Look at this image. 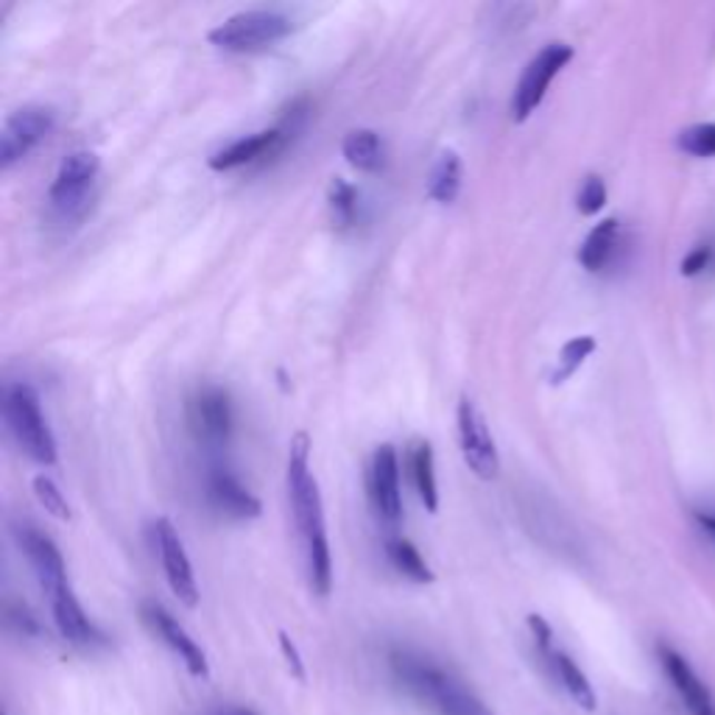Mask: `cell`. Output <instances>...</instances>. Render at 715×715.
Segmentation results:
<instances>
[{
  "instance_id": "obj_1",
  "label": "cell",
  "mask_w": 715,
  "mask_h": 715,
  "mask_svg": "<svg viewBox=\"0 0 715 715\" xmlns=\"http://www.w3.org/2000/svg\"><path fill=\"white\" fill-rule=\"evenodd\" d=\"M288 498L294 509L296 528L305 540L307 581L319 598H327L333 590V557H330L327 526H324V506L319 481L311 472V437L296 431L288 444Z\"/></svg>"
},
{
  "instance_id": "obj_2",
  "label": "cell",
  "mask_w": 715,
  "mask_h": 715,
  "mask_svg": "<svg viewBox=\"0 0 715 715\" xmlns=\"http://www.w3.org/2000/svg\"><path fill=\"white\" fill-rule=\"evenodd\" d=\"M389 668L403 690L433 715H494L483 698L472 693V687H467L459 676L433 663L431 657H422L409 648H394L389 654Z\"/></svg>"
},
{
  "instance_id": "obj_3",
  "label": "cell",
  "mask_w": 715,
  "mask_h": 715,
  "mask_svg": "<svg viewBox=\"0 0 715 715\" xmlns=\"http://www.w3.org/2000/svg\"><path fill=\"white\" fill-rule=\"evenodd\" d=\"M3 420H7L9 433L14 437L18 448L37 461L40 467L57 464V439H53L48 420L42 417L40 398L26 383H12L3 394Z\"/></svg>"
},
{
  "instance_id": "obj_4",
  "label": "cell",
  "mask_w": 715,
  "mask_h": 715,
  "mask_svg": "<svg viewBox=\"0 0 715 715\" xmlns=\"http://www.w3.org/2000/svg\"><path fill=\"white\" fill-rule=\"evenodd\" d=\"M291 31H294V23L283 12L252 9V12H238L218 23L207 35V40H210V46L229 53H255L283 42Z\"/></svg>"
},
{
  "instance_id": "obj_5",
  "label": "cell",
  "mask_w": 715,
  "mask_h": 715,
  "mask_svg": "<svg viewBox=\"0 0 715 715\" xmlns=\"http://www.w3.org/2000/svg\"><path fill=\"white\" fill-rule=\"evenodd\" d=\"M101 174V159L92 151H70L59 163L53 185L48 190L51 210L59 218H79L87 210L96 179Z\"/></svg>"
},
{
  "instance_id": "obj_6",
  "label": "cell",
  "mask_w": 715,
  "mask_h": 715,
  "mask_svg": "<svg viewBox=\"0 0 715 715\" xmlns=\"http://www.w3.org/2000/svg\"><path fill=\"white\" fill-rule=\"evenodd\" d=\"M574 59V48L568 42H548L531 62L522 70L520 81L515 87V96H511V118L517 124H526L537 107L546 101V92L551 87V81L557 79L559 70Z\"/></svg>"
},
{
  "instance_id": "obj_7",
  "label": "cell",
  "mask_w": 715,
  "mask_h": 715,
  "mask_svg": "<svg viewBox=\"0 0 715 715\" xmlns=\"http://www.w3.org/2000/svg\"><path fill=\"white\" fill-rule=\"evenodd\" d=\"M456 425H459V444L464 464L481 481H494L500 472V456L498 448H494L492 433H489L487 417H483V411L478 409L470 394H461L459 409H456Z\"/></svg>"
},
{
  "instance_id": "obj_8",
  "label": "cell",
  "mask_w": 715,
  "mask_h": 715,
  "mask_svg": "<svg viewBox=\"0 0 715 715\" xmlns=\"http://www.w3.org/2000/svg\"><path fill=\"white\" fill-rule=\"evenodd\" d=\"M57 115L46 104H23L14 109L0 129V168L9 170L31 154V148L40 146L51 135Z\"/></svg>"
},
{
  "instance_id": "obj_9",
  "label": "cell",
  "mask_w": 715,
  "mask_h": 715,
  "mask_svg": "<svg viewBox=\"0 0 715 715\" xmlns=\"http://www.w3.org/2000/svg\"><path fill=\"white\" fill-rule=\"evenodd\" d=\"M188 428L207 448H227L235 431V414L229 392L222 386H205L188 400Z\"/></svg>"
},
{
  "instance_id": "obj_10",
  "label": "cell",
  "mask_w": 715,
  "mask_h": 715,
  "mask_svg": "<svg viewBox=\"0 0 715 715\" xmlns=\"http://www.w3.org/2000/svg\"><path fill=\"white\" fill-rule=\"evenodd\" d=\"M154 537H157V551L163 559L165 579H168L170 592H174L185 607H199V585H196L194 565H190L185 542L179 537V531L174 528V522L168 517H159L154 526Z\"/></svg>"
},
{
  "instance_id": "obj_11",
  "label": "cell",
  "mask_w": 715,
  "mask_h": 715,
  "mask_svg": "<svg viewBox=\"0 0 715 715\" xmlns=\"http://www.w3.org/2000/svg\"><path fill=\"white\" fill-rule=\"evenodd\" d=\"M366 487H370V500L378 517L389 526H398L403 517V494H400V459L394 444H381L372 453Z\"/></svg>"
},
{
  "instance_id": "obj_12",
  "label": "cell",
  "mask_w": 715,
  "mask_h": 715,
  "mask_svg": "<svg viewBox=\"0 0 715 715\" xmlns=\"http://www.w3.org/2000/svg\"><path fill=\"white\" fill-rule=\"evenodd\" d=\"M14 533H18L20 551H23L26 559H29L31 570L37 574V581H40L42 592H46L48 598H51L53 592L70 587L68 568H65V557H62V551L53 546L51 537H46L40 528L29 526V522H26V526H18V531Z\"/></svg>"
},
{
  "instance_id": "obj_13",
  "label": "cell",
  "mask_w": 715,
  "mask_h": 715,
  "mask_svg": "<svg viewBox=\"0 0 715 715\" xmlns=\"http://www.w3.org/2000/svg\"><path fill=\"white\" fill-rule=\"evenodd\" d=\"M143 620H146L148 629H151L176 657L183 659L190 676H196V679H207V676H210L207 654L202 652L199 643L179 626V620H176L168 609L159 607V604H143Z\"/></svg>"
},
{
  "instance_id": "obj_14",
  "label": "cell",
  "mask_w": 715,
  "mask_h": 715,
  "mask_svg": "<svg viewBox=\"0 0 715 715\" xmlns=\"http://www.w3.org/2000/svg\"><path fill=\"white\" fill-rule=\"evenodd\" d=\"M207 500L213 509L233 520H257L263 515V503L227 470V467H213L207 472Z\"/></svg>"
},
{
  "instance_id": "obj_15",
  "label": "cell",
  "mask_w": 715,
  "mask_h": 715,
  "mask_svg": "<svg viewBox=\"0 0 715 715\" xmlns=\"http://www.w3.org/2000/svg\"><path fill=\"white\" fill-rule=\"evenodd\" d=\"M659 659H663L665 674H668L670 685L676 687L685 707L690 709V715H715L713 696H709L707 685L696 676V670L690 668V663L670 646H659Z\"/></svg>"
},
{
  "instance_id": "obj_16",
  "label": "cell",
  "mask_w": 715,
  "mask_h": 715,
  "mask_svg": "<svg viewBox=\"0 0 715 715\" xmlns=\"http://www.w3.org/2000/svg\"><path fill=\"white\" fill-rule=\"evenodd\" d=\"M51 613H53V624H57L59 635H62L68 643H74V646L87 648L104 640L101 631H98L96 624L87 618V613L81 609L79 598H76V592L70 590V587L53 592Z\"/></svg>"
},
{
  "instance_id": "obj_17",
  "label": "cell",
  "mask_w": 715,
  "mask_h": 715,
  "mask_svg": "<svg viewBox=\"0 0 715 715\" xmlns=\"http://www.w3.org/2000/svg\"><path fill=\"white\" fill-rule=\"evenodd\" d=\"M341 154H344L346 163L355 170H364V174H378L386 163L383 157V140L375 129H352L346 131L344 143H341Z\"/></svg>"
},
{
  "instance_id": "obj_18",
  "label": "cell",
  "mask_w": 715,
  "mask_h": 715,
  "mask_svg": "<svg viewBox=\"0 0 715 715\" xmlns=\"http://www.w3.org/2000/svg\"><path fill=\"white\" fill-rule=\"evenodd\" d=\"M461 179H464V165L456 151H442L431 168L428 179V199L437 205H453L461 194Z\"/></svg>"
},
{
  "instance_id": "obj_19",
  "label": "cell",
  "mask_w": 715,
  "mask_h": 715,
  "mask_svg": "<svg viewBox=\"0 0 715 715\" xmlns=\"http://www.w3.org/2000/svg\"><path fill=\"white\" fill-rule=\"evenodd\" d=\"M409 464H411V478H414V487H417V498H420V503L425 506L431 515H437L439 511V487H437V470H433L431 442H425V439H417V442L411 444Z\"/></svg>"
},
{
  "instance_id": "obj_20",
  "label": "cell",
  "mask_w": 715,
  "mask_h": 715,
  "mask_svg": "<svg viewBox=\"0 0 715 715\" xmlns=\"http://www.w3.org/2000/svg\"><path fill=\"white\" fill-rule=\"evenodd\" d=\"M546 663L551 665V670H554V676L559 679V685L568 690V696L574 698L581 709H596V704H598L596 690H592V685H590V679H587L585 670L574 663V657H568L565 652H557V648H554V652L546 657Z\"/></svg>"
},
{
  "instance_id": "obj_21",
  "label": "cell",
  "mask_w": 715,
  "mask_h": 715,
  "mask_svg": "<svg viewBox=\"0 0 715 715\" xmlns=\"http://www.w3.org/2000/svg\"><path fill=\"white\" fill-rule=\"evenodd\" d=\"M618 218H604L601 224H596L579 249L581 268H587V272H601V268L613 261V252L615 246H618Z\"/></svg>"
},
{
  "instance_id": "obj_22",
  "label": "cell",
  "mask_w": 715,
  "mask_h": 715,
  "mask_svg": "<svg viewBox=\"0 0 715 715\" xmlns=\"http://www.w3.org/2000/svg\"><path fill=\"white\" fill-rule=\"evenodd\" d=\"M386 557L389 562H392V568L398 570L400 576L414 581V585H433V581H437V574L431 570V565L417 551L414 542H409L405 537H392V540L386 542Z\"/></svg>"
},
{
  "instance_id": "obj_23",
  "label": "cell",
  "mask_w": 715,
  "mask_h": 715,
  "mask_svg": "<svg viewBox=\"0 0 715 715\" xmlns=\"http://www.w3.org/2000/svg\"><path fill=\"white\" fill-rule=\"evenodd\" d=\"M596 346L598 344L592 335H576V339L565 341V346L559 350L557 370H554V375H551L554 386H562V383H568L570 378L581 370V364H585L587 358L596 352Z\"/></svg>"
},
{
  "instance_id": "obj_24",
  "label": "cell",
  "mask_w": 715,
  "mask_h": 715,
  "mask_svg": "<svg viewBox=\"0 0 715 715\" xmlns=\"http://www.w3.org/2000/svg\"><path fill=\"white\" fill-rule=\"evenodd\" d=\"M327 207H330V222L335 229H350L355 224L358 216V190L355 185H350L346 179L335 176L327 190Z\"/></svg>"
},
{
  "instance_id": "obj_25",
  "label": "cell",
  "mask_w": 715,
  "mask_h": 715,
  "mask_svg": "<svg viewBox=\"0 0 715 715\" xmlns=\"http://www.w3.org/2000/svg\"><path fill=\"white\" fill-rule=\"evenodd\" d=\"M31 487H35L37 503H40L48 515L57 517V520H70V503H68V498L62 494V489L57 487V481H53V478L37 476Z\"/></svg>"
},
{
  "instance_id": "obj_26",
  "label": "cell",
  "mask_w": 715,
  "mask_h": 715,
  "mask_svg": "<svg viewBox=\"0 0 715 715\" xmlns=\"http://www.w3.org/2000/svg\"><path fill=\"white\" fill-rule=\"evenodd\" d=\"M679 148L693 157H715V124L687 126L679 135Z\"/></svg>"
},
{
  "instance_id": "obj_27",
  "label": "cell",
  "mask_w": 715,
  "mask_h": 715,
  "mask_svg": "<svg viewBox=\"0 0 715 715\" xmlns=\"http://www.w3.org/2000/svg\"><path fill=\"white\" fill-rule=\"evenodd\" d=\"M604 205H607V185H604L601 176L590 174L581 185L576 207H579L581 216H596V213L604 210Z\"/></svg>"
},
{
  "instance_id": "obj_28",
  "label": "cell",
  "mask_w": 715,
  "mask_h": 715,
  "mask_svg": "<svg viewBox=\"0 0 715 715\" xmlns=\"http://www.w3.org/2000/svg\"><path fill=\"white\" fill-rule=\"evenodd\" d=\"M7 624L23 637H37V635H40V620H37L35 615H31V609L23 607V604H9V607H7Z\"/></svg>"
},
{
  "instance_id": "obj_29",
  "label": "cell",
  "mask_w": 715,
  "mask_h": 715,
  "mask_svg": "<svg viewBox=\"0 0 715 715\" xmlns=\"http://www.w3.org/2000/svg\"><path fill=\"white\" fill-rule=\"evenodd\" d=\"M528 629H531V637H533V643H537V648H540L542 657H548V654L554 652L551 624H548L542 615H528Z\"/></svg>"
},
{
  "instance_id": "obj_30",
  "label": "cell",
  "mask_w": 715,
  "mask_h": 715,
  "mask_svg": "<svg viewBox=\"0 0 715 715\" xmlns=\"http://www.w3.org/2000/svg\"><path fill=\"white\" fill-rule=\"evenodd\" d=\"M280 652H283L291 674H294L300 682H305V663H302V657H300V648H296V643L291 640L285 631H280Z\"/></svg>"
},
{
  "instance_id": "obj_31",
  "label": "cell",
  "mask_w": 715,
  "mask_h": 715,
  "mask_svg": "<svg viewBox=\"0 0 715 715\" xmlns=\"http://www.w3.org/2000/svg\"><path fill=\"white\" fill-rule=\"evenodd\" d=\"M707 261H709V249L707 246H698V249H693L690 255L682 261V274H685V277H693V274H698L704 266H707Z\"/></svg>"
},
{
  "instance_id": "obj_32",
  "label": "cell",
  "mask_w": 715,
  "mask_h": 715,
  "mask_svg": "<svg viewBox=\"0 0 715 715\" xmlns=\"http://www.w3.org/2000/svg\"><path fill=\"white\" fill-rule=\"evenodd\" d=\"M698 522H702L709 537H715V511H698Z\"/></svg>"
},
{
  "instance_id": "obj_33",
  "label": "cell",
  "mask_w": 715,
  "mask_h": 715,
  "mask_svg": "<svg viewBox=\"0 0 715 715\" xmlns=\"http://www.w3.org/2000/svg\"><path fill=\"white\" fill-rule=\"evenodd\" d=\"M216 715H257V713H252V709H241V707H229V709H222V713H216Z\"/></svg>"
},
{
  "instance_id": "obj_34",
  "label": "cell",
  "mask_w": 715,
  "mask_h": 715,
  "mask_svg": "<svg viewBox=\"0 0 715 715\" xmlns=\"http://www.w3.org/2000/svg\"><path fill=\"white\" fill-rule=\"evenodd\" d=\"M3 715H9V713H3Z\"/></svg>"
}]
</instances>
